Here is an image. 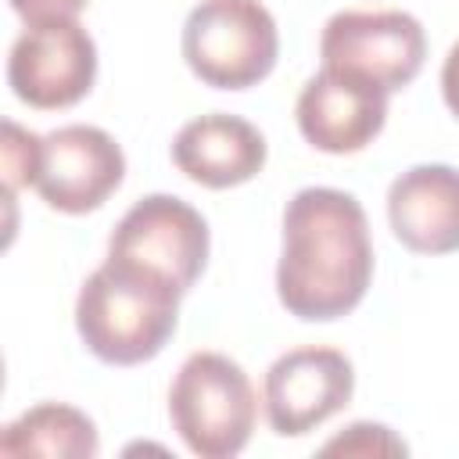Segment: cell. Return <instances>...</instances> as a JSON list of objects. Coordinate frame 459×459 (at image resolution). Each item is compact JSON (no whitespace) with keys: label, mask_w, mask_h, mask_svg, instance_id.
<instances>
[{"label":"cell","mask_w":459,"mask_h":459,"mask_svg":"<svg viewBox=\"0 0 459 459\" xmlns=\"http://www.w3.org/2000/svg\"><path fill=\"white\" fill-rule=\"evenodd\" d=\"M373 240L362 204L333 186H305L283 208L280 305L305 323L348 316L369 290Z\"/></svg>","instance_id":"6da1fadb"},{"label":"cell","mask_w":459,"mask_h":459,"mask_svg":"<svg viewBox=\"0 0 459 459\" xmlns=\"http://www.w3.org/2000/svg\"><path fill=\"white\" fill-rule=\"evenodd\" d=\"M179 290L140 269L104 258L75 298V330L82 344L108 366L151 362L179 319Z\"/></svg>","instance_id":"7a4b0ae2"},{"label":"cell","mask_w":459,"mask_h":459,"mask_svg":"<svg viewBox=\"0 0 459 459\" xmlns=\"http://www.w3.org/2000/svg\"><path fill=\"white\" fill-rule=\"evenodd\" d=\"M169 420L194 455L233 459L251 441L258 398L240 362L222 351H194L169 387Z\"/></svg>","instance_id":"3957f363"},{"label":"cell","mask_w":459,"mask_h":459,"mask_svg":"<svg viewBox=\"0 0 459 459\" xmlns=\"http://www.w3.org/2000/svg\"><path fill=\"white\" fill-rule=\"evenodd\" d=\"M276 54L280 32L262 0H201L183 22V61L204 86H258Z\"/></svg>","instance_id":"277c9868"},{"label":"cell","mask_w":459,"mask_h":459,"mask_svg":"<svg viewBox=\"0 0 459 459\" xmlns=\"http://www.w3.org/2000/svg\"><path fill=\"white\" fill-rule=\"evenodd\" d=\"M108 258L186 294L208 262V222L183 197L147 194L118 219L108 240Z\"/></svg>","instance_id":"5b68a950"},{"label":"cell","mask_w":459,"mask_h":459,"mask_svg":"<svg viewBox=\"0 0 459 459\" xmlns=\"http://www.w3.org/2000/svg\"><path fill=\"white\" fill-rule=\"evenodd\" d=\"M319 57L323 68L394 93L420 75L427 32L405 11H337L323 25Z\"/></svg>","instance_id":"8992f818"},{"label":"cell","mask_w":459,"mask_h":459,"mask_svg":"<svg viewBox=\"0 0 459 459\" xmlns=\"http://www.w3.org/2000/svg\"><path fill=\"white\" fill-rule=\"evenodd\" d=\"M97 79V43L75 18L25 25L7 57L14 97L39 111L79 104Z\"/></svg>","instance_id":"52a82bcc"},{"label":"cell","mask_w":459,"mask_h":459,"mask_svg":"<svg viewBox=\"0 0 459 459\" xmlns=\"http://www.w3.org/2000/svg\"><path fill=\"white\" fill-rule=\"evenodd\" d=\"M126 179V154L100 126H61L39 140L36 190L65 215H86L100 208Z\"/></svg>","instance_id":"ba28073f"},{"label":"cell","mask_w":459,"mask_h":459,"mask_svg":"<svg viewBox=\"0 0 459 459\" xmlns=\"http://www.w3.org/2000/svg\"><path fill=\"white\" fill-rule=\"evenodd\" d=\"M355 391L351 359L337 348H290L265 373V420L280 437H301L337 416Z\"/></svg>","instance_id":"9c48e42d"},{"label":"cell","mask_w":459,"mask_h":459,"mask_svg":"<svg viewBox=\"0 0 459 459\" xmlns=\"http://www.w3.org/2000/svg\"><path fill=\"white\" fill-rule=\"evenodd\" d=\"M294 115L301 136L316 151L355 154L380 136L387 122V93L355 75L319 68L301 86Z\"/></svg>","instance_id":"30bf717a"},{"label":"cell","mask_w":459,"mask_h":459,"mask_svg":"<svg viewBox=\"0 0 459 459\" xmlns=\"http://www.w3.org/2000/svg\"><path fill=\"white\" fill-rule=\"evenodd\" d=\"M387 222L416 255L459 251V169L412 165L387 190Z\"/></svg>","instance_id":"8fae6325"},{"label":"cell","mask_w":459,"mask_h":459,"mask_svg":"<svg viewBox=\"0 0 459 459\" xmlns=\"http://www.w3.org/2000/svg\"><path fill=\"white\" fill-rule=\"evenodd\" d=\"M265 136L247 118L226 111L190 118L172 140L176 169L208 190H226L255 179L265 165Z\"/></svg>","instance_id":"7c38bea8"},{"label":"cell","mask_w":459,"mask_h":459,"mask_svg":"<svg viewBox=\"0 0 459 459\" xmlns=\"http://www.w3.org/2000/svg\"><path fill=\"white\" fill-rule=\"evenodd\" d=\"M100 452V437L93 420L65 402H43L25 409L18 420L4 427L0 455H47V459H93Z\"/></svg>","instance_id":"4fadbf2b"},{"label":"cell","mask_w":459,"mask_h":459,"mask_svg":"<svg viewBox=\"0 0 459 459\" xmlns=\"http://www.w3.org/2000/svg\"><path fill=\"white\" fill-rule=\"evenodd\" d=\"M39 140H43V136L22 129L18 122H4L0 161H4V190H7V197H11L18 186H32V183H36Z\"/></svg>","instance_id":"5bb4252c"},{"label":"cell","mask_w":459,"mask_h":459,"mask_svg":"<svg viewBox=\"0 0 459 459\" xmlns=\"http://www.w3.org/2000/svg\"><path fill=\"white\" fill-rule=\"evenodd\" d=\"M405 455V441L391 434V427L384 423H369V420H359L351 427H344V434L330 437L323 445V455Z\"/></svg>","instance_id":"9a60e30c"},{"label":"cell","mask_w":459,"mask_h":459,"mask_svg":"<svg viewBox=\"0 0 459 459\" xmlns=\"http://www.w3.org/2000/svg\"><path fill=\"white\" fill-rule=\"evenodd\" d=\"M7 4L25 25H36V22H54V18H75L90 0H7Z\"/></svg>","instance_id":"2e32d148"},{"label":"cell","mask_w":459,"mask_h":459,"mask_svg":"<svg viewBox=\"0 0 459 459\" xmlns=\"http://www.w3.org/2000/svg\"><path fill=\"white\" fill-rule=\"evenodd\" d=\"M441 93H445L448 111L459 118V43H452V50L441 65Z\"/></svg>","instance_id":"e0dca14e"}]
</instances>
